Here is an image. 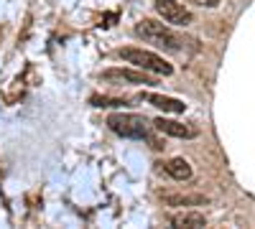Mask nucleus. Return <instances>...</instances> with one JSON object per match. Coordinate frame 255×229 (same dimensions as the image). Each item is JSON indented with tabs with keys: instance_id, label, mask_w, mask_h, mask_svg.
I'll use <instances>...</instances> for the list:
<instances>
[{
	"instance_id": "1",
	"label": "nucleus",
	"mask_w": 255,
	"mask_h": 229,
	"mask_svg": "<svg viewBox=\"0 0 255 229\" xmlns=\"http://www.w3.org/2000/svg\"><path fill=\"white\" fill-rule=\"evenodd\" d=\"M135 36L153 44L156 49H163V51H184L186 41L184 36H179L171 23H161V20H153V18H143L135 23Z\"/></svg>"
},
{
	"instance_id": "2",
	"label": "nucleus",
	"mask_w": 255,
	"mask_h": 229,
	"mask_svg": "<svg viewBox=\"0 0 255 229\" xmlns=\"http://www.w3.org/2000/svg\"><path fill=\"white\" fill-rule=\"evenodd\" d=\"M118 56L128 64H133L135 69H143L148 74H161V76H171L174 74V67L168 64L163 56H158L156 51H148V49H138V46H128V49H120Z\"/></svg>"
},
{
	"instance_id": "3",
	"label": "nucleus",
	"mask_w": 255,
	"mask_h": 229,
	"mask_svg": "<svg viewBox=\"0 0 255 229\" xmlns=\"http://www.w3.org/2000/svg\"><path fill=\"white\" fill-rule=\"evenodd\" d=\"M108 128L120 135V138H128V140H140V138H148V120L140 117V115H133V112H115L108 117Z\"/></svg>"
},
{
	"instance_id": "4",
	"label": "nucleus",
	"mask_w": 255,
	"mask_h": 229,
	"mask_svg": "<svg viewBox=\"0 0 255 229\" xmlns=\"http://www.w3.org/2000/svg\"><path fill=\"white\" fill-rule=\"evenodd\" d=\"M153 8L166 23H171V26H189L191 20H194L191 10L184 3H179V0H153Z\"/></svg>"
},
{
	"instance_id": "5",
	"label": "nucleus",
	"mask_w": 255,
	"mask_h": 229,
	"mask_svg": "<svg viewBox=\"0 0 255 229\" xmlns=\"http://www.w3.org/2000/svg\"><path fill=\"white\" fill-rule=\"evenodd\" d=\"M102 81H118V84H143V87H151L156 84V79L143 72V69H108V72H102L100 74Z\"/></svg>"
},
{
	"instance_id": "6",
	"label": "nucleus",
	"mask_w": 255,
	"mask_h": 229,
	"mask_svg": "<svg viewBox=\"0 0 255 229\" xmlns=\"http://www.w3.org/2000/svg\"><path fill=\"white\" fill-rule=\"evenodd\" d=\"M153 128L168 138H181V140H191L199 135V128L197 125H189V122H179V120H166V117H158L153 120Z\"/></svg>"
},
{
	"instance_id": "7",
	"label": "nucleus",
	"mask_w": 255,
	"mask_h": 229,
	"mask_svg": "<svg viewBox=\"0 0 255 229\" xmlns=\"http://www.w3.org/2000/svg\"><path fill=\"white\" fill-rule=\"evenodd\" d=\"M140 99L148 102V105H153L168 115H181L186 112V105L181 99H174V97H166V94H156V92H140Z\"/></svg>"
},
{
	"instance_id": "8",
	"label": "nucleus",
	"mask_w": 255,
	"mask_h": 229,
	"mask_svg": "<svg viewBox=\"0 0 255 229\" xmlns=\"http://www.w3.org/2000/svg\"><path fill=\"white\" fill-rule=\"evenodd\" d=\"M171 227L176 229H202L207 227V219L202 212H179L171 217Z\"/></svg>"
},
{
	"instance_id": "9",
	"label": "nucleus",
	"mask_w": 255,
	"mask_h": 229,
	"mask_svg": "<svg viewBox=\"0 0 255 229\" xmlns=\"http://www.w3.org/2000/svg\"><path fill=\"white\" fill-rule=\"evenodd\" d=\"M163 165V171L171 176L174 181H189L191 178V163L186 160V158H171V160H166V163H161Z\"/></svg>"
},
{
	"instance_id": "10",
	"label": "nucleus",
	"mask_w": 255,
	"mask_h": 229,
	"mask_svg": "<svg viewBox=\"0 0 255 229\" xmlns=\"http://www.w3.org/2000/svg\"><path fill=\"white\" fill-rule=\"evenodd\" d=\"M163 201L168 206H204V204H209V196H204V194H168V196H163Z\"/></svg>"
},
{
	"instance_id": "11",
	"label": "nucleus",
	"mask_w": 255,
	"mask_h": 229,
	"mask_svg": "<svg viewBox=\"0 0 255 229\" xmlns=\"http://www.w3.org/2000/svg\"><path fill=\"white\" fill-rule=\"evenodd\" d=\"M92 107H125V99H113V97H92L90 99Z\"/></svg>"
},
{
	"instance_id": "12",
	"label": "nucleus",
	"mask_w": 255,
	"mask_h": 229,
	"mask_svg": "<svg viewBox=\"0 0 255 229\" xmlns=\"http://www.w3.org/2000/svg\"><path fill=\"white\" fill-rule=\"evenodd\" d=\"M197 5H204V8H217L220 5V0H194Z\"/></svg>"
}]
</instances>
